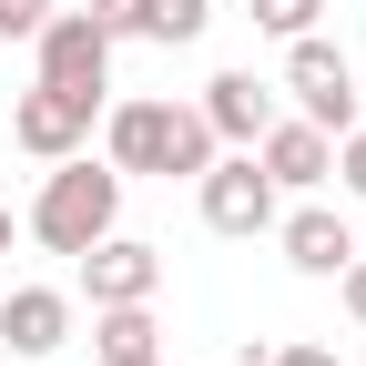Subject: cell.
Segmentation results:
<instances>
[{
	"instance_id": "obj_1",
	"label": "cell",
	"mask_w": 366,
	"mask_h": 366,
	"mask_svg": "<svg viewBox=\"0 0 366 366\" xmlns=\"http://www.w3.org/2000/svg\"><path fill=\"white\" fill-rule=\"evenodd\" d=\"M112 224H122V173L92 163V153H61V173L41 183V204H31V234L51 254H81V244H102Z\"/></svg>"
},
{
	"instance_id": "obj_2",
	"label": "cell",
	"mask_w": 366,
	"mask_h": 366,
	"mask_svg": "<svg viewBox=\"0 0 366 366\" xmlns=\"http://www.w3.org/2000/svg\"><path fill=\"white\" fill-rule=\"evenodd\" d=\"M214 163V122L204 112H183V102H122L112 112V173H183L194 183Z\"/></svg>"
},
{
	"instance_id": "obj_3",
	"label": "cell",
	"mask_w": 366,
	"mask_h": 366,
	"mask_svg": "<svg viewBox=\"0 0 366 366\" xmlns=\"http://www.w3.org/2000/svg\"><path fill=\"white\" fill-rule=\"evenodd\" d=\"M31 41H41V81H51V92H81V102L112 92V31L92 11H51Z\"/></svg>"
},
{
	"instance_id": "obj_4",
	"label": "cell",
	"mask_w": 366,
	"mask_h": 366,
	"mask_svg": "<svg viewBox=\"0 0 366 366\" xmlns=\"http://www.w3.org/2000/svg\"><path fill=\"white\" fill-rule=\"evenodd\" d=\"M285 92H295V112H305L315 132H346V122H356V71H346L336 41H315V31L285 41Z\"/></svg>"
},
{
	"instance_id": "obj_5",
	"label": "cell",
	"mask_w": 366,
	"mask_h": 366,
	"mask_svg": "<svg viewBox=\"0 0 366 366\" xmlns=\"http://www.w3.org/2000/svg\"><path fill=\"white\" fill-rule=\"evenodd\" d=\"M194 183H204V224H214V234H264V224H274V173L254 153H234V163L214 153Z\"/></svg>"
},
{
	"instance_id": "obj_6",
	"label": "cell",
	"mask_w": 366,
	"mask_h": 366,
	"mask_svg": "<svg viewBox=\"0 0 366 366\" xmlns=\"http://www.w3.org/2000/svg\"><path fill=\"white\" fill-rule=\"evenodd\" d=\"M92 112H102V102H81V92H51V81H31L21 102H11V143H21V153H41V163H61V153H81Z\"/></svg>"
},
{
	"instance_id": "obj_7",
	"label": "cell",
	"mask_w": 366,
	"mask_h": 366,
	"mask_svg": "<svg viewBox=\"0 0 366 366\" xmlns=\"http://www.w3.org/2000/svg\"><path fill=\"white\" fill-rule=\"evenodd\" d=\"M81 285H92V305H153L163 254L143 234H102V244H81Z\"/></svg>"
},
{
	"instance_id": "obj_8",
	"label": "cell",
	"mask_w": 366,
	"mask_h": 366,
	"mask_svg": "<svg viewBox=\"0 0 366 366\" xmlns=\"http://www.w3.org/2000/svg\"><path fill=\"white\" fill-rule=\"evenodd\" d=\"M244 153H254V163L274 173V194H285V183L305 194V183H326V173H336V132H315V122L295 112V122H264Z\"/></svg>"
},
{
	"instance_id": "obj_9",
	"label": "cell",
	"mask_w": 366,
	"mask_h": 366,
	"mask_svg": "<svg viewBox=\"0 0 366 366\" xmlns=\"http://www.w3.org/2000/svg\"><path fill=\"white\" fill-rule=\"evenodd\" d=\"M0 336H11V356H61L71 346V295L11 285V295H0Z\"/></svg>"
},
{
	"instance_id": "obj_10",
	"label": "cell",
	"mask_w": 366,
	"mask_h": 366,
	"mask_svg": "<svg viewBox=\"0 0 366 366\" xmlns=\"http://www.w3.org/2000/svg\"><path fill=\"white\" fill-rule=\"evenodd\" d=\"M204 122H214V143H254V132L274 122V81H254V71H214V81H204Z\"/></svg>"
},
{
	"instance_id": "obj_11",
	"label": "cell",
	"mask_w": 366,
	"mask_h": 366,
	"mask_svg": "<svg viewBox=\"0 0 366 366\" xmlns=\"http://www.w3.org/2000/svg\"><path fill=\"white\" fill-rule=\"evenodd\" d=\"M346 254H356L346 214H326V204H295L285 214V264L295 274H346Z\"/></svg>"
},
{
	"instance_id": "obj_12",
	"label": "cell",
	"mask_w": 366,
	"mask_h": 366,
	"mask_svg": "<svg viewBox=\"0 0 366 366\" xmlns=\"http://www.w3.org/2000/svg\"><path fill=\"white\" fill-rule=\"evenodd\" d=\"M92 356H102V366H153L163 356L153 305H102V315H92Z\"/></svg>"
},
{
	"instance_id": "obj_13",
	"label": "cell",
	"mask_w": 366,
	"mask_h": 366,
	"mask_svg": "<svg viewBox=\"0 0 366 366\" xmlns=\"http://www.w3.org/2000/svg\"><path fill=\"white\" fill-rule=\"evenodd\" d=\"M214 0H143V41H204Z\"/></svg>"
},
{
	"instance_id": "obj_14",
	"label": "cell",
	"mask_w": 366,
	"mask_h": 366,
	"mask_svg": "<svg viewBox=\"0 0 366 366\" xmlns=\"http://www.w3.org/2000/svg\"><path fill=\"white\" fill-rule=\"evenodd\" d=\"M315 11H326V0H254V31L295 41V31H315Z\"/></svg>"
},
{
	"instance_id": "obj_15",
	"label": "cell",
	"mask_w": 366,
	"mask_h": 366,
	"mask_svg": "<svg viewBox=\"0 0 366 366\" xmlns=\"http://www.w3.org/2000/svg\"><path fill=\"white\" fill-rule=\"evenodd\" d=\"M336 173H346V194L366 204V122H346V132H336Z\"/></svg>"
},
{
	"instance_id": "obj_16",
	"label": "cell",
	"mask_w": 366,
	"mask_h": 366,
	"mask_svg": "<svg viewBox=\"0 0 366 366\" xmlns=\"http://www.w3.org/2000/svg\"><path fill=\"white\" fill-rule=\"evenodd\" d=\"M41 21H51V0H0V41H31Z\"/></svg>"
},
{
	"instance_id": "obj_17",
	"label": "cell",
	"mask_w": 366,
	"mask_h": 366,
	"mask_svg": "<svg viewBox=\"0 0 366 366\" xmlns=\"http://www.w3.org/2000/svg\"><path fill=\"white\" fill-rule=\"evenodd\" d=\"M92 21H102L112 41H132V31H143V0H92Z\"/></svg>"
},
{
	"instance_id": "obj_18",
	"label": "cell",
	"mask_w": 366,
	"mask_h": 366,
	"mask_svg": "<svg viewBox=\"0 0 366 366\" xmlns=\"http://www.w3.org/2000/svg\"><path fill=\"white\" fill-rule=\"evenodd\" d=\"M336 285H346V315L366 326V254H346V274H336Z\"/></svg>"
},
{
	"instance_id": "obj_19",
	"label": "cell",
	"mask_w": 366,
	"mask_h": 366,
	"mask_svg": "<svg viewBox=\"0 0 366 366\" xmlns=\"http://www.w3.org/2000/svg\"><path fill=\"white\" fill-rule=\"evenodd\" d=\"M264 366H346V356H336V346H274Z\"/></svg>"
},
{
	"instance_id": "obj_20",
	"label": "cell",
	"mask_w": 366,
	"mask_h": 366,
	"mask_svg": "<svg viewBox=\"0 0 366 366\" xmlns=\"http://www.w3.org/2000/svg\"><path fill=\"white\" fill-rule=\"evenodd\" d=\"M0 254H11V204H0Z\"/></svg>"
},
{
	"instance_id": "obj_21",
	"label": "cell",
	"mask_w": 366,
	"mask_h": 366,
	"mask_svg": "<svg viewBox=\"0 0 366 366\" xmlns=\"http://www.w3.org/2000/svg\"><path fill=\"white\" fill-rule=\"evenodd\" d=\"M244 366H264V356H244Z\"/></svg>"
},
{
	"instance_id": "obj_22",
	"label": "cell",
	"mask_w": 366,
	"mask_h": 366,
	"mask_svg": "<svg viewBox=\"0 0 366 366\" xmlns=\"http://www.w3.org/2000/svg\"><path fill=\"white\" fill-rule=\"evenodd\" d=\"M153 366H163V356H153Z\"/></svg>"
}]
</instances>
